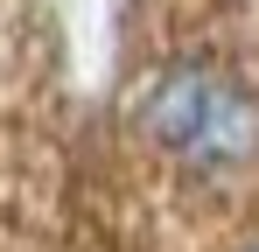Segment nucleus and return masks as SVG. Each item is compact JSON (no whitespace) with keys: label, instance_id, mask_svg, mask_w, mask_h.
I'll use <instances>...</instances> for the list:
<instances>
[{"label":"nucleus","instance_id":"nucleus-1","mask_svg":"<svg viewBox=\"0 0 259 252\" xmlns=\"http://www.w3.org/2000/svg\"><path fill=\"white\" fill-rule=\"evenodd\" d=\"M140 133L196 175H245L259 161V91L210 56H175L140 91Z\"/></svg>","mask_w":259,"mask_h":252},{"label":"nucleus","instance_id":"nucleus-2","mask_svg":"<svg viewBox=\"0 0 259 252\" xmlns=\"http://www.w3.org/2000/svg\"><path fill=\"white\" fill-rule=\"evenodd\" d=\"M252 252H259V245H252Z\"/></svg>","mask_w":259,"mask_h":252}]
</instances>
